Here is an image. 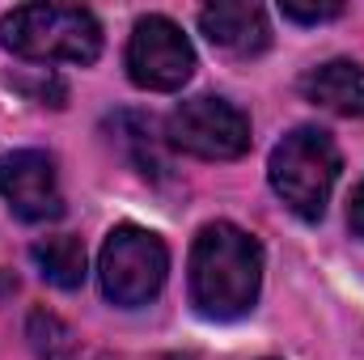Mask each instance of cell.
I'll return each instance as SVG.
<instances>
[{
	"mask_svg": "<svg viewBox=\"0 0 364 360\" xmlns=\"http://www.w3.org/2000/svg\"><path fill=\"white\" fill-rule=\"evenodd\" d=\"M263 288V246L233 221H212L191 246V305L203 318L233 322L255 309Z\"/></svg>",
	"mask_w": 364,
	"mask_h": 360,
	"instance_id": "obj_1",
	"label": "cell"
},
{
	"mask_svg": "<svg viewBox=\"0 0 364 360\" xmlns=\"http://www.w3.org/2000/svg\"><path fill=\"white\" fill-rule=\"evenodd\" d=\"M0 47L34 64H93L102 55V26L77 4H21L0 17Z\"/></svg>",
	"mask_w": 364,
	"mask_h": 360,
	"instance_id": "obj_2",
	"label": "cell"
},
{
	"mask_svg": "<svg viewBox=\"0 0 364 360\" xmlns=\"http://www.w3.org/2000/svg\"><path fill=\"white\" fill-rule=\"evenodd\" d=\"M339 170H343L339 144L322 127H292L272 149V162H267L272 191L301 221H322Z\"/></svg>",
	"mask_w": 364,
	"mask_h": 360,
	"instance_id": "obj_3",
	"label": "cell"
},
{
	"mask_svg": "<svg viewBox=\"0 0 364 360\" xmlns=\"http://www.w3.org/2000/svg\"><path fill=\"white\" fill-rule=\"evenodd\" d=\"M170 275V250L153 229L140 225H119L106 233L102 255H97V280L106 301L136 309L149 305Z\"/></svg>",
	"mask_w": 364,
	"mask_h": 360,
	"instance_id": "obj_4",
	"label": "cell"
},
{
	"mask_svg": "<svg viewBox=\"0 0 364 360\" xmlns=\"http://www.w3.org/2000/svg\"><path fill=\"white\" fill-rule=\"evenodd\" d=\"M166 140L203 162H233L250 149V119L246 110H237L229 97L216 93H199L191 102H182L166 123Z\"/></svg>",
	"mask_w": 364,
	"mask_h": 360,
	"instance_id": "obj_5",
	"label": "cell"
},
{
	"mask_svg": "<svg viewBox=\"0 0 364 360\" xmlns=\"http://www.w3.org/2000/svg\"><path fill=\"white\" fill-rule=\"evenodd\" d=\"M195 73V47L178 26L161 13H149L136 21L127 38V77L132 85L153 93H174Z\"/></svg>",
	"mask_w": 364,
	"mask_h": 360,
	"instance_id": "obj_6",
	"label": "cell"
},
{
	"mask_svg": "<svg viewBox=\"0 0 364 360\" xmlns=\"http://www.w3.org/2000/svg\"><path fill=\"white\" fill-rule=\"evenodd\" d=\"M0 199L13 208V216L43 225L64 212V195L55 179V162L38 149H17L0 157Z\"/></svg>",
	"mask_w": 364,
	"mask_h": 360,
	"instance_id": "obj_7",
	"label": "cell"
},
{
	"mask_svg": "<svg viewBox=\"0 0 364 360\" xmlns=\"http://www.w3.org/2000/svg\"><path fill=\"white\" fill-rule=\"evenodd\" d=\"M199 30L216 51H225L233 60L263 55L267 43H272L267 13H263V4H250V0H216V4H208L199 13Z\"/></svg>",
	"mask_w": 364,
	"mask_h": 360,
	"instance_id": "obj_8",
	"label": "cell"
},
{
	"mask_svg": "<svg viewBox=\"0 0 364 360\" xmlns=\"http://www.w3.org/2000/svg\"><path fill=\"white\" fill-rule=\"evenodd\" d=\"M301 90L309 102L335 110V115H348V119H364V68L352 60H331V64H318Z\"/></svg>",
	"mask_w": 364,
	"mask_h": 360,
	"instance_id": "obj_9",
	"label": "cell"
},
{
	"mask_svg": "<svg viewBox=\"0 0 364 360\" xmlns=\"http://www.w3.org/2000/svg\"><path fill=\"white\" fill-rule=\"evenodd\" d=\"M30 259L38 275L55 288H81L85 284V242L73 238V233H55V238H43L30 246Z\"/></svg>",
	"mask_w": 364,
	"mask_h": 360,
	"instance_id": "obj_10",
	"label": "cell"
},
{
	"mask_svg": "<svg viewBox=\"0 0 364 360\" xmlns=\"http://www.w3.org/2000/svg\"><path fill=\"white\" fill-rule=\"evenodd\" d=\"M26 339H30V348H34L38 360H77V344H81V339H77L55 314H47V309H34V314H30Z\"/></svg>",
	"mask_w": 364,
	"mask_h": 360,
	"instance_id": "obj_11",
	"label": "cell"
},
{
	"mask_svg": "<svg viewBox=\"0 0 364 360\" xmlns=\"http://www.w3.org/2000/svg\"><path fill=\"white\" fill-rule=\"evenodd\" d=\"M279 13L288 17V21H301V26H318V21H331V17H339L343 13V4H296V0H284L279 4Z\"/></svg>",
	"mask_w": 364,
	"mask_h": 360,
	"instance_id": "obj_12",
	"label": "cell"
},
{
	"mask_svg": "<svg viewBox=\"0 0 364 360\" xmlns=\"http://www.w3.org/2000/svg\"><path fill=\"white\" fill-rule=\"evenodd\" d=\"M348 225H352L356 238H364V182L352 191V199H348Z\"/></svg>",
	"mask_w": 364,
	"mask_h": 360,
	"instance_id": "obj_13",
	"label": "cell"
},
{
	"mask_svg": "<svg viewBox=\"0 0 364 360\" xmlns=\"http://www.w3.org/2000/svg\"><path fill=\"white\" fill-rule=\"evenodd\" d=\"M157 360H191V356H178V352H174V356H157Z\"/></svg>",
	"mask_w": 364,
	"mask_h": 360,
	"instance_id": "obj_14",
	"label": "cell"
}]
</instances>
